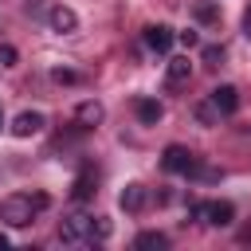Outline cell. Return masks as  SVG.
Masks as SVG:
<instances>
[{
	"label": "cell",
	"instance_id": "obj_1",
	"mask_svg": "<svg viewBox=\"0 0 251 251\" xmlns=\"http://www.w3.org/2000/svg\"><path fill=\"white\" fill-rule=\"evenodd\" d=\"M51 200L43 196V192H12V196H4L0 200V220L8 224V227H27L31 220H35V212H43Z\"/></svg>",
	"mask_w": 251,
	"mask_h": 251
},
{
	"label": "cell",
	"instance_id": "obj_2",
	"mask_svg": "<svg viewBox=\"0 0 251 251\" xmlns=\"http://www.w3.org/2000/svg\"><path fill=\"white\" fill-rule=\"evenodd\" d=\"M188 216L208 224V227H231L235 224V208L231 200H200V204H188Z\"/></svg>",
	"mask_w": 251,
	"mask_h": 251
},
{
	"label": "cell",
	"instance_id": "obj_3",
	"mask_svg": "<svg viewBox=\"0 0 251 251\" xmlns=\"http://www.w3.org/2000/svg\"><path fill=\"white\" fill-rule=\"evenodd\" d=\"M59 239H63V243H86V239H94V216H90V212H71V216H63Z\"/></svg>",
	"mask_w": 251,
	"mask_h": 251
},
{
	"label": "cell",
	"instance_id": "obj_4",
	"mask_svg": "<svg viewBox=\"0 0 251 251\" xmlns=\"http://www.w3.org/2000/svg\"><path fill=\"white\" fill-rule=\"evenodd\" d=\"M200 157L188 149V145H165V153H161V169L165 173H192V165H196Z\"/></svg>",
	"mask_w": 251,
	"mask_h": 251
},
{
	"label": "cell",
	"instance_id": "obj_5",
	"mask_svg": "<svg viewBox=\"0 0 251 251\" xmlns=\"http://www.w3.org/2000/svg\"><path fill=\"white\" fill-rule=\"evenodd\" d=\"M141 39H145V47H149V51H157V55H165V51L173 47V39H176V31H173L169 24H149V27L141 31Z\"/></svg>",
	"mask_w": 251,
	"mask_h": 251
},
{
	"label": "cell",
	"instance_id": "obj_6",
	"mask_svg": "<svg viewBox=\"0 0 251 251\" xmlns=\"http://www.w3.org/2000/svg\"><path fill=\"white\" fill-rule=\"evenodd\" d=\"M94 192H98V169H94V165H82V173H78L75 184H71V200L82 204V200H90Z\"/></svg>",
	"mask_w": 251,
	"mask_h": 251
},
{
	"label": "cell",
	"instance_id": "obj_7",
	"mask_svg": "<svg viewBox=\"0 0 251 251\" xmlns=\"http://www.w3.org/2000/svg\"><path fill=\"white\" fill-rule=\"evenodd\" d=\"M47 24H51V31H59V35H71V31L78 27V16H75V8H67V4H55V8L47 12Z\"/></svg>",
	"mask_w": 251,
	"mask_h": 251
},
{
	"label": "cell",
	"instance_id": "obj_8",
	"mask_svg": "<svg viewBox=\"0 0 251 251\" xmlns=\"http://www.w3.org/2000/svg\"><path fill=\"white\" fill-rule=\"evenodd\" d=\"M102 118H106V106H102L98 98H86V102H78V110H75V122H78V129H94Z\"/></svg>",
	"mask_w": 251,
	"mask_h": 251
},
{
	"label": "cell",
	"instance_id": "obj_9",
	"mask_svg": "<svg viewBox=\"0 0 251 251\" xmlns=\"http://www.w3.org/2000/svg\"><path fill=\"white\" fill-rule=\"evenodd\" d=\"M188 78H192V63H188V55L169 59V67H165V82L176 90V86H188Z\"/></svg>",
	"mask_w": 251,
	"mask_h": 251
},
{
	"label": "cell",
	"instance_id": "obj_10",
	"mask_svg": "<svg viewBox=\"0 0 251 251\" xmlns=\"http://www.w3.org/2000/svg\"><path fill=\"white\" fill-rule=\"evenodd\" d=\"M43 126H47V118H43L39 110H24V114H16L12 133H16V137H31V133H39Z\"/></svg>",
	"mask_w": 251,
	"mask_h": 251
},
{
	"label": "cell",
	"instance_id": "obj_11",
	"mask_svg": "<svg viewBox=\"0 0 251 251\" xmlns=\"http://www.w3.org/2000/svg\"><path fill=\"white\" fill-rule=\"evenodd\" d=\"M208 98H212V106H216V110H220L224 118L239 110V90H235V86H227V82H224V86H216V90H212Z\"/></svg>",
	"mask_w": 251,
	"mask_h": 251
},
{
	"label": "cell",
	"instance_id": "obj_12",
	"mask_svg": "<svg viewBox=\"0 0 251 251\" xmlns=\"http://www.w3.org/2000/svg\"><path fill=\"white\" fill-rule=\"evenodd\" d=\"M118 204H122V212H141L149 204V188L145 184H126L122 196H118Z\"/></svg>",
	"mask_w": 251,
	"mask_h": 251
},
{
	"label": "cell",
	"instance_id": "obj_13",
	"mask_svg": "<svg viewBox=\"0 0 251 251\" xmlns=\"http://www.w3.org/2000/svg\"><path fill=\"white\" fill-rule=\"evenodd\" d=\"M133 114H137L141 126H157V122L165 118V106H161L157 98H137V102H133Z\"/></svg>",
	"mask_w": 251,
	"mask_h": 251
},
{
	"label": "cell",
	"instance_id": "obj_14",
	"mask_svg": "<svg viewBox=\"0 0 251 251\" xmlns=\"http://www.w3.org/2000/svg\"><path fill=\"white\" fill-rule=\"evenodd\" d=\"M133 247H137V251H165V247H169V235H165V231H141V235L133 239Z\"/></svg>",
	"mask_w": 251,
	"mask_h": 251
},
{
	"label": "cell",
	"instance_id": "obj_15",
	"mask_svg": "<svg viewBox=\"0 0 251 251\" xmlns=\"http://www.w3.org/2000/svg\"><path fill=\"white\" fill-rule=\"evenodd\" d=\"M192 114H196V122H200V126H220V118H224V114L212 106V98L196 102V110H192Z\"/></svg>",
	"mask_w": 251,
	"mask_h": 251
},
{
	"label": "cell",
	"instance_id": "obj_16",
	"mask_svg": "<svg viewBox=\"0 0 251 251\" xmlns=\"http://www.w3.org/2000/svg\"><path fill=\"white\" fill-rule=\"evenodd\" d=\"M192 12H196V20H200V24H216V20H220V8H216L212 0H200Z\"/></svg>",
	"mask_w": 251,
	"mask_h": 251
},
{
	"label": "cell",
	"instance_id": "obj_17",
	"mask_svg": "<svg viewBox=\"0 0 251 251\" xmlns=\"http://www.w3.org/2000/svg\"><path fill=\"white\" fill-rule=\"evenodd\" d=\"M200 59H204V67H220V63H224V47H216V43H208V47L200 51Z\"/></svg>",
	"mask_w": 251,
	"mask_h": 251
},
{
	"label": "cell",
	"instance_id": "obj_18",
	"mask_svg": "<svg viewBox=\"0 0 251 251\" xmlns=\"http://www.w3.org/2000/svg\"><path fill=\"white\" fill-rule=\"evenodd\" d=\"M51 78H55L59 86H71V82H78V75H75V71H67V67H55V71H51Z\"/></svg>",
	"mask_w": 251,
	"mask_h": 251
},
{
	"label": "cell",
	"instance_id": "obj_19",
	"mask_svg": "<svg viewBox=\"0 0 251 251\" xmlns=\"http://www.w3.org/2000/svg\"><path fill=\"white\" fill-rule=\"evenodd\" d=\"M94 239H110V220L94 216Z\"/></svg>",
	"mask_w": 251,
	"mask_h": 251
},
{
	"label": "cell",
	"instance_id": "obj_20",
	"mask_svg": "<svg viewBox=\"0 0 251 251\" xmlns=\"http://www.w3.org/2000/svg\"><path fill=\"white\" fill-rule=\"evenodd\" d=\"M16 63V47L12 43H0V67H12Z\"/></svg>",
	"mask_w": 251,
	"mask_h": 251
},
{
	"label": "cell",
	"instance_id": "obj_21",
	"mask_svg": "<svg viewBox=\"0 0 251 251\" xmlns=\"http://www.w3.org/2000/svg\"><path fill=\"white\" fill-rule=\"evenodd\" d=\"M176 39H180L184 47H196V43H200V35H196V31H176Z\"/></svg>",
	"mask_w": 251,
	"mask_h": 251
},
{
	"label": "cell",
	"instance_id": "obj_22",
	"mask_svg": "<svg viewBox=\"0 0 251 251\" xmlns=\"http://www.w3.org/2000/svg\"><path fill=\"white\" fill-rule=\"evenodd\" d=\"M243 35H251V4L243 8Z\"/></svg>",
	"mask_w": 251,
	"mask_h": 251
},
{
	"label": "cell",
	"instance_id": "obj_23",
	"mask_svg": "<svg viewBox=\"0 0 251 251\" xmlns=\"http://www.w3.org/2000/svg\"><path fill=\"white\" fill-rule=\"evenodd\" d=\"M4 247H12V239H8L4 231H0V251H4Z\"/></svg>",
	"mask_w": 251,
	"mask_h": 251
},
{
	"label": "cell",
	"instance_id": "obj_24",
	"mask_svg": "<svg viewBox=\"0 0 251 251\" xmlns=\"http://www.w3.org/2000/svg\"><path fill=\"white\" fill-rule=\"evenodd\" d=\"M0 126H4V110H0Z\"/></svg>",
	"mask_w": 251,
	"mask_h": 251
}]
</instances>
